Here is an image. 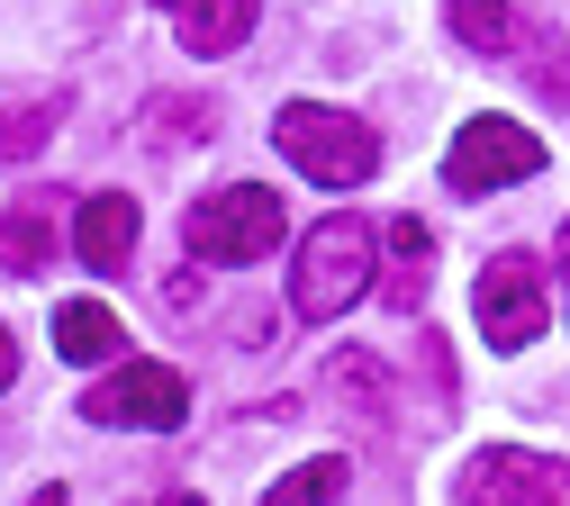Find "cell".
Segmentation results:
<instances>
[{"label": "cell", "mask_w": 570, "mask_h": 506, "mask_svg": "<svg viewBox=\"0 0 570 506\" xmlns=\"http://www.w3.org/2000/svg\"><path fill=\"white\" fill-rule=\"evenodd\" d=\"M534 172H543V136H525L517 118H471L444 155L453 190H508V181H534Z\"/></svg>", "instance_id": "6"}, {"label": "cell", "mask_w": 570, "mask_h": 506, "mask_svg": "<svg viewBox=\"0 0 570 506\" xmlns=\"http://www.w3.org/2000/svg\"><path fill=\"white\" fill-rule=\"evenodd\" d=\"M10 380H19V335L0 326V389H10Z\"/></svg>", "instance_id": "19"}, {"label": "cell", "mask_w": 570, "mask_h": 506, "mask_svg": "<svg viewBox=\"0 0 570 506\" xmlns=\"http://www.w3.org/2000/svg\"><path fill=\"white\" fill-rule=\"evenodd\" d=\"M344 479H353V462H344V453H326V462H299L291 479H272V497H281V506H317V497H335Z\"/></svg>", "instance_id": "16"}, {"label": "cell", "mask_w": 570, "mask_h": 506, "mask_svg": "<svg viewBox=\"0 0 570 506\" xmlns=\"http://www.w3.org/2000/svg\"><path fill=\"white\" fill-rule=\"evenodd\" d=\"M372 280H381V271H372V227H363L353 208H335V217L308 227V245H299V262H291V308H299L308 326H335Z\"/></svg>", "instance_id": "1"}, {"label": "cell", "mask_w": 570, "mask_h": 506, "mask_svg": "<svg viewBox=\"0 0 570 506\" xmlns=\"http://www.w3.org/2000/svg\"><path fill=\"white\" fill-rule=\"evenodd\" d=\"M534 91H543L552 109H570V54H561V46H534Z\"/></svg>", "instance_id": "17"}, {"label": "cell", "mask_w": 570, "mask_h": 506, "mask_svg": "<svg viewBox=\"0 0 570 506\" xmlns=\"http://www.w3.org/2000/svg\"><path fill=\"white\" fill-rule=\"evenodd\" d=\"M63 109H73V100H63V91H37V100H10V109H0V163H28L37 155V145L63 127Z\"/></svg>", "instance_id": "13"}, {"label": "cell", "mask_w": 570, "mask_h": 506, "mask_svg": "<svg viewBox=\"0 0 570 506\" xmlns=\"http://www.w3.org/2000/svg\"><path fill=\"white\" fill-rule=\"evenodd\" d=\"M136 236H146V208H136L127 190H100V199H82V208H73V245H82V262H91V271H127Z\"/></svg>", "instance_id": "9"}, {"label": "cell", "mask_w": 570, "mask_h": 506, "mask_svg": "<svg viewBox=\"0 0 570 506\" xmlns=\"http://www.w3.org/2000/svg\"><path fill=\"white\" fill-rule=\"evenodd\" d=\"M55 353L63 361H109V353H127V335H118V317L100 299H63L55 308Z\"/></svg>", "instance_id": "11"}, {"label": "cell", "mask_w": 570, "mask_h": 506, "mask_svg": "<svg viewBox=\"0 0 570 506\" xmlns=\"http://www.w3.org/2000/svg\"><path fill=\"white\" fill-rule=\"evenodd\" d=\"M453 37L480 46V54H498V46L517 37V19H508V0H453Z\"/></svg>", "instance_id": "15"}, {"label": "cell", "mask_w": 570, "mask_h": 506, "mask_svg": "<svg viewBox=\"0 0 570 506\" xmlns=\"http://www.w3.org/2000/svg\"><path fill=\"white\" fill-rule=\"evenodd\" d=\"M190 416V380L173 361H118L109 380L82 389V425H136V434H173Z\"/></svg>", "instance_id": "4"}, {"label": "cell", "mask_w": 570, "mask_h": 506, "mask_svg": "<svg viewBox=\"0 0 570 506\" xmlns=\"http://www.w3.org/2000/svg\"><path fill=\"white\" fill-rule=\"evenodd\" d=\"M543 326H552L543 262H534V254H489V262H480V335H489L498 353H525Z\"/></svg>", "instance_id": "5"}, {"label": "cell", "mask_w": 570, "mask_h": 506, "mask_svg": "<svg viewBox=\"0 0 570 506\" xmlns=\"http://www.w3.org/2000/svg\"><path fill=\"white\" fill-rule=\"evenodd\" d=\"M63 190H19L10 208H0V271L10 280H37L55 271V245H63Z\"/></svg>", "instance_id": "8"}, {"label": "cell", "mask_w": 570, "mask_h": 506, "mask_svg": "<svg viewBox=\"0 0 570 506\" xmlns=\"http://www.w3.org/2000/svg\"><path fill=\"white\" fill-rule=\"evenodd\" d=\"M462 497H498V506H570V462L561 453H517L498 444L462 470Z\"/></svg>", "instance_id": "7"}, {"label": "cell", "mask_w": 570, "mask_h": 506, "mask_svg": "<svg viewBox=\"0 0 570 506\" xmlns=\"http://www.w3.org/2000/svg\"><path fill=\"white\" fill-rule=\"evenodd\" d=\"M425 262H435V236H425V217H399V227H390V308H399V317L425 308Z\"/></svg>", "instance_id": "12"}, {"label": "cell", "mask_w": 570, "mask_h": 506, "mask_svg": "<svg viewBox=\"0 0 570 506\" xmlns=\"http://www.w3.org/2000/svg\"><path fill=\"white\" fill-rule=\"evenodd\" d=\"M164 10H173L190 54H236L254 37V19H263V0H164Z\"/></svg>", "instance_id": "10"}, {"label": "cell", "mask_w": 570, "mask_h": 506, "mask_svg": "<svg viewBox=\"0 0 570 506\" xmlns=\"http://www.w3.org/2000/svg\"><path fill=\"white\" fill-rule=\"evenodd\" d=\"M326 398L353 407V416H372V425L390 416V380H381L372 353H335V361H326Z\"/></svg>", "instance_id": "14"}, {"label": "cell", "mask_w": 570, "mask_h": 506, "mask_svg": "<svg viewBox=\"0 0 570 506\" xmlns=\"http://www.w3.org/2000/svg\"><path fill=\"white\" fill-rule=\"evenodd\" d=\"M272 136H281V155H291L308 181H326V190H353V181H372V172H381L372 127H363V118H344V109L291 100V109L272 118Z\"/></svg>", "instance_id": "2"}, {"label": "cell", "mask_w": 570, "mask_h": 506, "mask_svg": "<svg viewBox=\"0 0 570 506\" xmlns=\"http://www.w3.org/2000/svg\"><path fill=\"white\" fill-rule=\"evenodd\" d=\"M208 118H218L208 100H155L146 109V127H199V136H208Z\"/></svg>", "instance_id": "18"}, {"label": "cell", "mask_w": 570, "mask_h": 506, "mask_svg": "<svg viewBox=\"0 0 570 506\" xmlns=\"http://www.w3.org/2000/svg\"><path fill=\"white\" fill-rule=\"evenodd\" d=\"M561 271H570V217H561Z\"/></svg>", "instance_id": "20"}, {"label": "cell", "mask_w": 570, "mask_h": 506, "mask_svg": "<svg viewBox=\"0 0 570 506\" xmlns=\"http://www.w3.org/2000/svg\"><path fill=\"white\" fill-rule=\"evenodd\" d=\"M281 227H291L281 190L236 181V190H218V199H199L181 236H190V254H199V262H263V254L281 245Z\"/></svg>", "instance_id": "3"}]
</instances>
